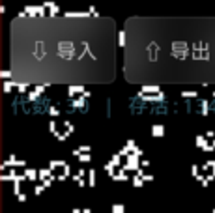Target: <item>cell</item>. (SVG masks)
Instances as JSON below:
<instances>
[{"label": "cell", "instance_id": "cb8c5ba5", "mask_svg": "<svg viewBox=\"0 0 215 213\" xmlns=\"http://www.w3.org/2000/svg\"><path fill=\"white\" fill-rule=\"evenodd\" d=\"M43 191H45L43 183H37V185L34 187V195H37V196H41V195H43Z\"/></svg>", "mask_w": 215, "mask_h": 213}, {"label": "cell", "instance_id": "52a82bcc", "mask_svg": "<svg viewBox=\"0 0 215 213\" xmlns=\"http://www.w3.org/2000/svg\"><path fill=\"white\" fill-rule=\"evenodd\" d=\"M139 97H142L144 101H165V94L163 92L161 94H152V95H144V94L139 92Z\"/></svg>", "mask_w": 215, "mask_h": 213}, {"label": "cell", "instance_id": "836d02e7", "mask_svg": "<svg viewBox=\"0 0 215 213\" xmlns=\"http://www.w3.org/2000/svg\"><path fill=\"white\" fill-rule=\"evenodd\" d=\"M49 112H51V116H58V114H60L58 107H51V109H49Z\"/></svg>", "mask_w": 215, "mask_h": 213}, {"label": "cell", "instance_id": "1f68e13d", "mask_svg": "<svg viewBox=\"0 0 215 213\" xmlns=\"http://www.w3.org/2000/svg\"><path fill=\"white\" fill-rule=\"evenodd\" d=\"M131 153H133V155H137V157H139V159H144V157H142V150H140V148H139V146H137V148H135V150H133V152H131Z\"/></svg>", "mask_w": 215, "mask_h": 213}, {"label": "cell", "instance_id": "60d3db41", "mask_svg": "<svg viewBox=\"0 0 215 213\" xmlns=\"http://www.w3.org/2000/svg\"><path fill=\"white\" fill-rule=\"evenodd\" d=\"M213 137H215L213 131H208V133H206V138H213Z\"/></svg>", "mask_w": 215, "mask_h": 213}, {"label": "cell", "instance_id": "5bb4252c", "mask_svg": "<svg viewBox=\"0 0 215 213\" xmlns=\"http://www.w3.org/2000/svg\"><path fill=\"white\" fill-rule=\"evenodd\" d=\"M182 97H185V99H195V97H198V92L197 90H183L182 92Z\"/></svg>", "mask_w": 215, "mask_h": 213}, {"label": "cell", "instance_id": "83f0119b", "mask_svg": "<svg viewBox=\"0 0 215 213\" xmlns=\"http://www.w3.org/2000/svg\"><path fill=\"white\" fill-rule=\"evenodd\" d=\"M79 150H81V153H90V152H92V146L82 144V146H79Z\"/></svg>", "mask_w": 215, "mask_h": 213}, {"label": "cell", "instance_id": "d6986e66", "mask_svg": "<svg viewBox=\"0 0 215 213\" xmlns=\"http://www.w3.org/2000/svg\"><path fill=\"white\" fill-rule=\"evenodd\" d=\"M17 92L28 95V82H17Z\"/></svg>", "mask_w": 215, "mask_h": 213}, {"label": "cell", "instance_id": "4dcf8cb0", "mask_svg": "<svg viewBox=\"0 0 215 213\" xmlns=\"http://www.w3.org/2000/svg\"><path fill=\"white\" fill-rule=\"evenodd\" d=\"M191 174H193L195 178H198V176H200V170H198V167H197V165H191Z\"/></svg>", "mask_w": 215, "mask_h": 213}, {"label": "cell", "instance_id": "f35d334b", "mask_svg": "<svg viewBox=\"0 0 215 213\" xmlns=\"http://www.w3.org/2000/svg\"><path fill=\"white\" fill-rule=\"evenodd\" d=\"M0 180H2V182H11V178H9V174H6V172L2 174V178H0Z\"/></svg>", "mask_w": 215, "mask_h": 213}, {"label": "cell", "instance_id": "bcb514c9", "mask_svg": "<svg viewBox=\"0 0 215 213\" xmlns=\"http://www.w3.org/2000/svg\"><path fill=\"white\" fill-rule=\"evenodd\" d=\"M213 95H215V92H213Z\"/></svg>", "mask_w": 215, "mask_h": 213}, {"label": "cell", "instance_id": "30bf717a", "mask_svg": "<svg viewBox=\"0 0 215 213\" xmlns=\"http://www.w3.org/2000/svg\"><path fill=\"white\" fill-rule=\"evenodd\" d=\"M71 105H73L75 109H81V110H84V107H86V97H84V95L73 97V99H71Z\"/></svg>", "mask_w": 215, "mask_h": 213}, {"label": "cell", "instance_id": "9a60e30c", "mask_svg": "<svg viewBox=\"0 0 215 213\" xmlns=\"http://www.w3.org/2000/svg\"><path fill=\"white\" fill-rule=\"evenodd\" d=\"M73 131H75V125H73L71 122H67V120H66V122H64V133H66V135L69 137V135H71Z\"/></svg>", "mask_w": 215, "mask_h": 213}, {"label": "cell", "instance_id": "ee69618b", "mask_svg": "<svg viewBox=\"0 0 215 213\" xmlns=\"http://www.w3.org/2000/svg\"><path fill=\"white\" fill-rule=\"evenodd\" d=\"M82 213H92V210H90V208H84V210H82Z\"/></svg>", "mask_w": 215, "mask_h": 213}, {"label": "cell", "instance_id": "5b68a950", "mask_svg": "<svg viewBox=\"0 0 215 213\" xmlns=\"http://www.w3.org/2000/svg\"><path fill=\"white\" fill-rule=\"evenodd\" d=\"M24 178L28 180V182H36V180H39V170H36V168H24Z\"/></svg>", "mask_w": 215, "mask_h": 213}, {"label": "cell", "instance_id": "e575fe53", "mask_svg": "<svg viewBox=\"0 0 215 213\" xmlns=\"http://www.w3.org/2000/svg\"><path fill=\"white\" fill-rule=\"evenodd\" d=\"M142 180H144V183H146V182H154V174H144Z\"/></svg>", "mask_w": 215, "mask_h": 213}, {"label": "cell", "instance_id": "7a4b0ae2", "mask_svg": "<svg viewBox=\"0 0 215 213\" xmlns=\"http://www.w3.org/2000/svg\"><path fill=\"white\" fill-rule=\"evenodd\" d=\"M43 7L47 9V17H56V13H60V7L54 2H45Z\"/></svg>", "mask_w": 215, "mask_h": 213}, {"label": "cell", "instance_id": "ab89813d", "mask_svg": "<svg viewBox=\"0 0 215 213\" xmlns=\"http://www.w3.org/2000/svg\"><path fill=\"white\" fill-rule=\"evenodd\" d=\"M17 200H19V202H26V195H24V193H21V195L17 196Z\"/></svg>", "mask_w": 215, "mask_h": 213}, {"label": "cell", "instance_id": "7bdbcfd3", "mask_svg": "<svg viewBox=\"0 0 215 213\" xmlns=\"http://www.w3.org/2000/svg\"><path fill=\"white\" fill-rule=\"evenodd\" d=\"M71 213H82V210H81V208H73V210H71Z\"/></svg>", "mask_w": 215, "mask_h": 213}, {"label": "cell", "instance_id": "7402d4cb", "mask_svg": "<svg viewBox=\"0 0 215 213\" xmlns=\"http://www.w3.org/2000/svg\"><path fill=\"white\" fill-rule=\"evenodd\" d=\"M210 112V103L204 99V101H200V114H208Z\"/></svg>", "mask_w": 215, "mask_h": 213}, {"label": "cell", "instance_id": "ba28073f", "mask_svg": "<svg viewBox=\"0 0 215 213\" xmlns=\"http://www.w3.org/2000/svg\"><path fill=\"white\" fill-rule=\"evenodd\" d=\"M67 163L66 161H62V159H52V161H49V168L52 170V174H56V170L58 168H64Z\"/></svg>", "mask_w": 215, "mask_h": 213}, {"label": "cell", "instance_id": "e0dca14e", "mask_svg": "<svg viewBox=\"0 0 215 213\" xmlns=\"http://www.w3.org/2000/svg\"><path fill=\"white\" fill-rule=\"evenodd\" d=\"M95 185V170L90 168L88 170V187H94Z\"/></svg>", "mask_w": 215, "mask_h": 213}, {"label": "cell", "instance_id": "277c9868", "mask_svg": "<svg viewBox=\"0 0 215 213\" xmlns=\"http://www.w3.org/2000/svg\"><path fill=\"white\" fill-rule=\"evenodd\" d=\"M152 137H155V138L165 137V125L163 123H154L152 125Z\"/></svg>", "mask_w": 215, "mask_h": 213}, {"label": "cell", "instance_id": "ac0fdd59", "mask_svg": "<svg viewBox=\"0 0 215 213\" xmlns=\"http://www.w3.org/2000/svg\"><path fill=\"white\" fill-rule=\"evenodd\" d=\"M13 88H17V82H13V80H6V82H4V92H6V94H9Z\"/></svg>", "mask_w": 215, "mask_h": 213}, {"label": "cell", "instance_id": "2e32d148", "mask_svg": "<svg viewBox=\"0 0 215 213\" xmlns=\"http://www.w3.org/2000/svg\"><path fill=\"white\" fill-rule=\"evenodd\" d=\"M110 163H112L116 168H122V167H124V165H122V157H120L118 153H114V155L110 157Z\"/></svg>", "mask_w": 215, "mask_h": 213}, {"label": "cell", "instance_id": "3957f363", "mask_svg": "<svg viewBox=\"0 0 215 213\" xmlns=\"http://www.w3.org/2000/svg\"><path fill=\"white\" fill-rule=\"evenodd\" d=\"M112 180H114V182H129L131 178H129V172H125L124 168H116Z\"/></svg>", "mask_w": 215, "mask_h": 213}, {"label": "cell", "instance_id": "f546056e", "mask_svg": "<svg viewBox=\"0 0 215 213\" xmlns=\"http://www.w3.org/2000/svg\"><path fill=\"white\" fill-rule=\"evenodd\" d=\"M125 148H129V150H131V152H133V150H135V148H137V144H135V140H133V138H129V140H127V142H125Z\"/></svg>", "mask_w": 215, "mask_h": 213}, {"label": "cell", "instance_id": "8d00e7d4", "mask_svg": "<svg viewBox=\"0 0 215 213\" xmlns=\"http://www.w3.org/2000/svg\"><path fill=\"white\" fill-rule=\"evenodd\" d=\"M215 148H213V144H206L204 148H202V152H213Z\"/></svg>", "mask_w": 215, "mask_h": 213}, {"label": "cell", "instance_id": "8fae6325", "mask_svg": "<svg viewBox=\"0 0 215 213\" xmlns=\"http://www.w3.org/2000/svg\"><path fill=\"white\" fill-rule=\"evenodd\" d=\"M118 45L125 47L127 45V32L125 30H118Z\"/></svg>", "mask_w": 215, "mask_h": 213}, {"label": "cell", "instance_id": "d4e9b609", "mask_svg": "<svg viewBox=\"0 0 215 213\" xmlns=\"http://www.w3.org/2000/svg\"><path fill=\"white\" fill-rule=\"evenodd\" d=\"M79 161H81L82 165H84V163H90V161H92V155H90V153H82V155L79 157Z\"/></svg>", "mask_w": 215, "mask_h": 213}, {"label": "cell", "instance_id": "44dd1931", "mask_svg": "<svg viewBox=\"0 0 215 213\" xmlns=\"http://www.w3.org/2000/svg\"><path fill=\"white\" fill-rule=\"evenodd\" d=\"M110 213H125V206L124 204H112Z\"/></svg>", "mask_w": 215, "mask_h": 213}, {"label": "cell", "instance_id": "8992f818", "mask_svg": "<svg viewBox=\"0 0 215 213\" xmlns=\"http://www.w3.org/2000/svg\"><path fill=\"white\" fill-rule=\"evenodd\" d=\"M84 92H86V88H84V86H73V84H71V86L67 88V95H69L71 99H73V97H77V94H81V95H82Z\"/></svg>", "mask_w": 215, "mask_h": 213}, {"label": "cell", "instance_id": "4316f807", "mask_svg": "<svg viewBox=\"0 0 215 213\" xmlns=\"http://www.w3.org/2000/svg\"><path fill=\"white\" fill-rule=\"evenodd\" d=\"M49 129H51V133H52V135H56V133H58V129H56V122H54V120H51V122H49Z\"/></svg>", "mask_w": 215, "mask_h": 213}, {"label": "cell", "instance_id": "f6af8a7d", "mask_svg": "<svg viewBox=\"0 0 215 213\" xmlns=\"http://www.w3.org/2000/svg\"><path fill=\"white\" fill-rule=\"evenodd\" d=\"M213 148H215V140H213Z\"/></svg>", "mask_w": 215, "mask_h": 213}, {"label": "cell", "instance_id": "9c48e42d", "mask_svg": "<svg viewBox=\"0 0 215 213\" xmlns=\"http://www.w3.org/2000/svg\"><path fill=\"white\" fill-rule=\"evenodd\" d=\"M52 178H56V176L52 174V170H51L49 167L39 168V180H41V182H45V180H52Z\"/></svg>", "mask_w": 215, "mask_h": 213}, {"label": "cell", "instance_id": "4fadbf2b", "mask_svg": "<svg viewBox=\"0 0 215 213\" xmlns=\"http://www.w3.org/2000/svg\"><path fill=\"white\" fill-rule=\"evenodd\" d=\"M131 185H133V187H142V185H144V180H142L139 174H135V176H131Z\"/></svg>", "mask_w": 215, "mask_h": 213}, {"label": "cell", "instance_id": "484cf974", "mask_svg": "<svg viewBox=\"0 0 215 213\" xmlns=\"http://www.w3.org/2000/svg\"><path fill=\"white\" fill-rule=\"evenodd\" d=\"M37 95H39V94H37V92L34 90V92H28V95H26V99H28V101L32 103V101H36V99H37Z\"/></svg>", "mask_w": 215, "mask_h": 213}, {"label": "cell", "instance_id": "7c38bea8", "mask_svg": "<svg viewBox=\"0 0 215 213\" xmlns=\"http://www.w3.org/2000/svg\"><path fill=\"white\" fill-rule=\"evenodd\" d=\"M202 170H204V172H208V170H210V174L215 176V161H213V159H212V161H206V165L202 167Z\"/></svg>", "mask_w": 215, "mask_h": 213}, {"label": "cell", "instance_id": "f1b7e54d", "mask_svg": "<svg viewBox=\"0 0 215 213\" xmlns=\"http://www.w3.org/2000/svg\"><path fill=\"white\" fill-rule=\"evenodd\" d=\"M11 75H13V73H11V71H7V69H4V71H2V75H0V77H2V79H4V82H6V80H9V77H11Z\"/></svg>", "mask_w": 215, "mask_h": 213}, {"label": "cell", "instance_id": "d590c367", "mask_svg": "<svg viewBox=\"0 0 215 213\" xmlns=\"http://www.w3.org/2000/svg\"><path fill=\"white\" fill-rule=\"evenodd\" d=\"M54 180H56V178H52V180H45V182H41V183H43V187L47 189V187H51V185H52V182H54Z\"/></svg>", "mask_w": 215, "mask_h": 213}, {"label": "cell", "instance_id": "d6a6232c", "mask_svg": "<svg viewBox=\"0 0 215 213\" xmlns=\"http://www.w3.org/2000/svg\"><path fill=\"white\" fill-rule=\"evenodd\" d=\"M148 167H150V159H146V157L140 159V168H148Z\"/></svg>", "mask_w": 215, "mask_h": 213}, {"label": "cell", "instance_id": "6da1fadb", "mask_svg": "<svg viewBox=\"0 0 215 213\" xmlns=\"http://www.w3.org/2000/svg\"><path fill=\"white\" fill-rule=\"evenodd\" d=\"M122 168H124L125 172H135V174H137V172L140 170V159H139L137 155L129 153V157L125 159V165H124Z\"/></svg>", "mask_w": 215, "mask_h": 213}, {"label": "cell", "instance_id": "ffe728a7", "mask_svg": "<svg viewBox=\"0 0 215 213\" xmlns=\"http://www.w3.org/2000/svg\"><path fill=\"white\" fill-rule=\"evenodd\" d=\"M195 144H197L198 148H204V146L208 144V140H206V137H204V135H198V137L195 138Z\"/></svg>", "mask_w": 215, "mask_h": 213}, {"label": "cell", "instance_id": "603a6c76", "mask_svg": "<svg viewBox=\"0 0 215 213\" xmlns=\"http://www.w3.org/2000/svg\"><path fill=\"white\" fill-rule=\"evenodd\" d=\"M21 182H24V180H17V182H13V195H21Z\"/></svg>", "mask_w": 215, "mask_h": 213}, {"label": "cell", "instance_id": "b9f144b4", "mask_svg": "<svg viewBox=\"0 0 215 213\" xmlns=\"http://www.w3.org/2000/svg\"><path fill=\"white\" fill-rule=\"evenodd\" d=\"M82 95H84V97H86V99H90V97H92V94H90V92H88V90H86V92H84V94H82Z\"/></svg>", "mask_w": 215, "mask_h": 213}, {"label": "cell", "instance_id": "74e56055", "mask_svg": "<svg viewBox=\"0 0 215 213\" xmlns=\"http://www.w3.org/2000/svg\"><path fill=\"white\" fill-rule=\"evenodd\" d=\"M77 176H79V178H82V180H84V176H86V170H84V168H81V170H79V172H77Z\"/></svg>", "mask_w": 215, "mask_h": 213}]
</instances>
